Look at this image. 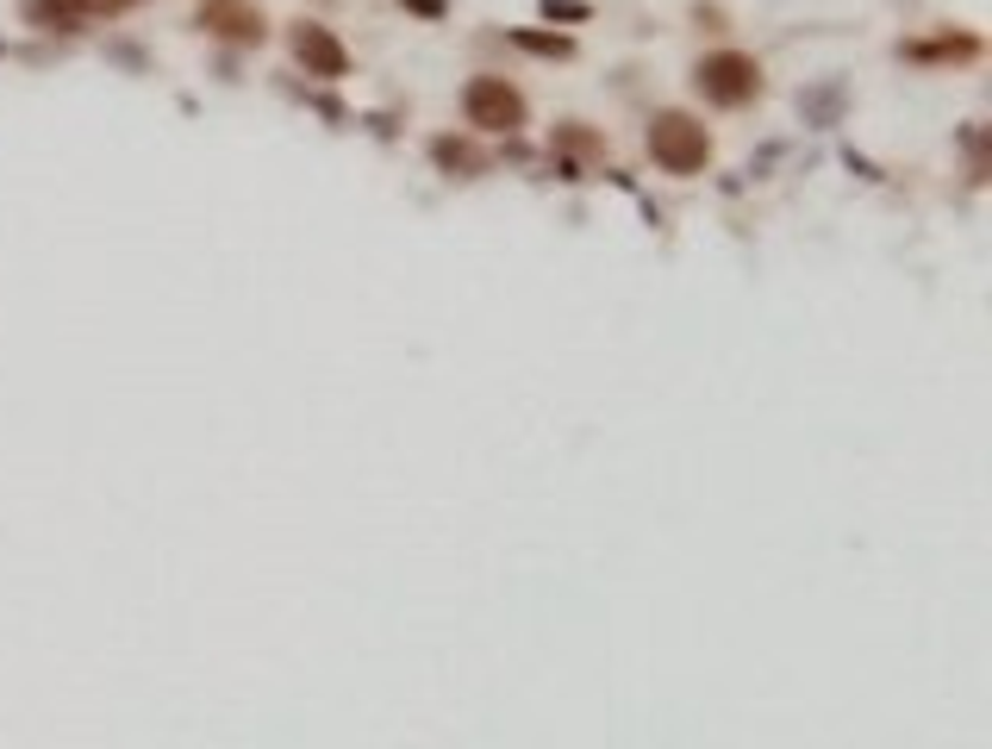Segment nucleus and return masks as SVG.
Instances as JSON below:
<instances>
[{"label":"nucleus","mask_w":992,"mask_h":749,"mask_svg":"<svg viewBox=\"0 0 992 749\" xmlns=\"http://www.w3.org/2000/svg\"><path fill=\"white\" fill-rule=\"evenodd\" d=\"M649 156L669 175H699L705 156H712V138H705V125L694 113H656L649 119Z\"/></svg>","instance_id":"obj_1"},{"label":"nucleus","mask_w":992,"mask_h":749,"mask_svg":"<svg viewBox=\"0 0 992 749\" xmlns=\"http://www.w3.org/2000/svg\"><path fill=\"white\" fill-rule=\"evenodd\" d=\"M694 81L712 106H749V100L762 94V63L743 56V50H718V56H705L694 69Z\"/></svg>","instance_id":"obj_2"},{"label":"nucleus","mask_w":992,"mask_h":749,"mask_svg":"<svg viewBox=\"0 0 992 749\" xmlns=\"http://www.w3.org/2000/svg\"><path fill=\"white\" fill-rule=\"evenodd\" d=\"M462 119H469L474 131H519L524 94L512 81H499V75H474L469 88H462Z\"/></svg>","instance_id":"obj_3"},{"label":"nucleus","mask_w":992,"mask_h":749,"mask_svg":"<svg viewBox=\"0 0 992 749\" xmlns=\"http://www.w3.org/2000/svg\"><path fill=\"white\" fill-rule=\"evenodd\" d=\"M288 50H294V63L306 75H319V81H338V75L349 69V50L325 31L319 20H300L294 31H288Z\"/></svg>","instance_id":"obj_4"},{"label":"nucleus","mask_w":992,"mask_h":749,"mask_svg":"<svg viewBox=\"0 0 992 749\" xmlns=\"http://www.w3.org/2000/svg\"><path fill=\"white\" fill-rule=\"evenodd\" d=\"M194 25L213 31V38H225V45H263V13H256L250 0H200Z\"/></svg>","instance_id":"obj_5"},{"label":"nucleus","mask_w":992,"mask_h":749,"mask_svg":"<svg viewBox=\"0 0 992 749\" xmlns=\"http://www.w3.org/2000/svg\"><path fill=\"white\" fill-rule=\"evenodd\" d=\"M899 56H905V63H974V56H980V38H974V31H937V38L899 45Z\"/></svg>","instance_id":"obj_6"},{"label":"nucleus","mask_w":992,"mask_h":749,"mask_svg":"<svg viewBox=\"0 0 992 749\" xmlns=\"http://www.w3.org/2000/svg\"><path fill=\"white\" fill-rule=\"evenodd\" d=\"M20 13L38 31H81V25H94V7L88 0H20Z\"/></svg>","instance_id":"obj_7"},{"label":"nucleus","mask_w":992,"mask_h":749,"mask_svg":"<svg viewBox=\"0 0 992 749\" xmlns=\"http://www.w3.org/2000/svg\"><path fill=\"white\" fill-rule=\"evenodd\" d=\"M512 45L531 50V56H574V45L562 31H512Z\"/></svg>","instance_id":"obj_8"},{"label":"nucleus","mask_w":992,"mask_h":749,"mask_svg":"<svg viewBox=\"0 0 992 749\" xmlns=\"http://www.w3.org/2000/svg\"><path fill=\"white\" fill-rule=\"evenodd\" d=\"M431 156H437L444 169H481V150H469L462 138H437V144H431Z\"/></svg>","instance_id":"obj_9"},{"label":"nucleus","mask_w":992,"mask_h":749,"mask_svg":"<svg viewBox=\"0 0 992 749\" xmlns=\"http://www.w3.org/2000/svg\"><path fill=\"white\" fill-rule=\"evenodd\" d=\"M556 150H581V156H599V138H594V131H581V125H562V131H556Z\"/></svg>","instance_id":"obj_10"},{"label":"nucleus","mask_w":992,"mask_h":749,"mask_svg":"<svg viewBox=\"0 0 992 749\" xmlns=\"http://www.w3.org/2000/svg\"><path fill=\"white\" fill-rule=\"evenodd\" d=\"M399 7H412V13H424V20H444L449 13L444 0H399Z\"/></svg>","instance_id":"obj_11"},{"label":"nucleus","mask_w":992,"mask_h":749,"mask_svg":"<svg viewBox=\"0 0 992 749\" xmlns=\"http://www.w3.org/2000/svg\"><path fill=\"white\" fill-rule=\"evenodd\" d=\"M88 7H94L100 20H106V13H119V7H131V0H88Z\"/></svg>","instance_id":"obj_12"}]
</instances>
